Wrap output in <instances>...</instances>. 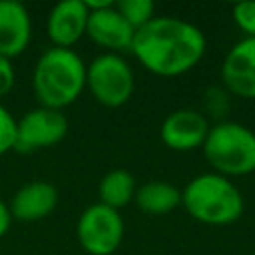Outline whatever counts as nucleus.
I'll list each match as a JSON object with an SVG mask.
<instances>
[{
  "instance_id": "11",
  "label": "nucleus",
  "mask_w": 255,
  "mask_h": 255,
  "mask_svg": "<svg viewBox=\"0 0 255 255\" xmlns=\"http://www.w3.org/2000/svg\"><path fill=\"white\" fill-rule=\"evenodd\" d=\"M90 10L86 8L84 0H62L58 2L46 22L48 38L52 40L54 48H70L86 36Z\"/></svg>"
},
{
  "instance_id": "21",
  "label": "nucleus",
  "mask_w": 255,
  "mask_h": 255,
  "mask_svg": "<svg viewBox=\"0 0 255 255\" xmlns=\"http://www.w3.org/2000/svg\"><path fill=\"white\" fill-rule=\"evenodd\" d=\"M10 223H12V213H10V207L0 199V239L8 233L10 229Z\"/></svg>"
},
{
  "instance_id": "10",
  "label": "nucleus",
  "mask_w": 255,
  "mask_h": 255,
  "mask_svg": "<svg viewBox=\"0 0 255 255\" xmlns=\"http://www.w3.org/2000/svg\"><path fill=\"white\" fill-rule=\"evenodd\" d=\"M86 36L94 44L104 48L106 52L124 54V52H131L135 30L116 10V2H114L106 8H102V10L90 12Z\"/></svg>"
},
{
  "instance_id": "16",
  "label": "nucleus",
  "mask_w": 255,
  "mask_h": 255,
  "mask_svg": "<svg viewBox=\"0 0 255 255\" xmlns=\"http://www.w3.org/2000/svg\"><path fill=\"white\" fill-rule=\"evenodd\" d=\"M116 10L126 18V22L133 30L143 28L155 18V4L151 0H122L116 2Z\"/></svg>"
},
{
  "instance_id": "4",
  "label": "nucleus",
  "mask_w": 255,
  "mask_h": 255,
  "mask_svg": "<svg viewBox=\"0 0 255 255\" xmlns=\"http://www.w3.org/2000/svg\"><path fill=\"white\" fill-rule=\"evenodd\" d=\"M201 149L213 171L223 177L255 171V131L239 122L221 120L211 126Z\"/></svg>"
},
{
  "instance_id": "17",
  "label": "nucleus",
  "mask_w": 255,
  "mask_h": 255,
  "mask_svg": "<svg viewBox=\"0 0 255 255\" xmlns=\"http://www.w3.org/2000/svg\"><path fill=\"white\" fill-rule=\"evenodd\" d=\"M231 16L245 38H255V0L237 2L231 10Z\"/></svg>"
},
{
  "instance_id": "20",
  "label": "nucleus",
  "mask_w": 255,
  "mask_h": 255,
  "mask_svg": "<svg viewBox=\"0 0 255 255\" xmlns=\"http://www.w3.org/2000/svg\"><path fill=\"white\" fill-rule=\"evenodd\" d=\"M14 80H16V72H14L12 60L0 56V98L12 90Z\"/></svg>"
},
{
  "instance_id": "13",
  "label": "nucleus",
  "mask_w": 255,
  "mask_h": 255,
  "mask_svg": "<svg viewBox=\"0 0 255 255\" xmlns=\"http://www.w3.org/2000/svg\"><path fill=\"white\" fill-rule=\"evenodd\" d=\"M58 205V189L48 181H28L24 183L10 201L12 219L18 221H40L48 217Z\"/></svg>"
},
{
  "instance_id": "12",
  "label": "nucleus",
  "mask_w": 255,
  "mask_h": 255,
  "mask_svg": "<svg viewBox=\"0 0 255 255\" xmlns=\"http://www.w3.org/2000/svg\"><path fill=\"white\" fill-rule=\"evenodd\" d=\"M32 38L28 8L18 0H0V56L12 60L20 56Z\"/></svg>"
},
{
  "instance_id": "6",
  "label": "nucleus",
  "mask_w": 255,
  "mask_h": 255,
  "mask_svg": "<svg viewBox=\"0 0 255 255\" xmlns=\"http://www.w3.org/2000/svg\"><path fill=\"white\" fill-rule=\"evenodd\" d=\"M126 233L120 211L98 203L88 205L76 223V237L80 247L90 255H112Z\"/></svg>"
},
{
  "instance_id": "14",
  "label": "nucleus",
  "mask_w": 255,
  "mask_h": 255,
  "mask_svg": "<svg viewBox=\"0 0 255 255\" xmlns=\"http://www.w3.org/2000/svg\"><path fill=\"white\" fill-rule=\"evenodd\" d=\"M133 203L149 215H165L181 205V189L169 181H147L137 185Z\"/></svg>"
},
{
  "instance_id": "1",
  "label": "nucleus",
  "mask_w": 255,
  "mask_h": 255,
  "mask_svg": "<svg viewBox=\"0 0 255 255\" xmlns=\"http://www.w3.org/2000/svg\"><path fill=\"white\" fill-rule=\"evenodd\" d=\"M205 34L191 22L175 16H155L135 30L131 54L151 74L173 78L195 68L205 56Z\"/></svg>"
},
{
  "instance_id": "18",
  "label": "nucleus",
  "mask_w": 255,
  "mask_h": 255,
  "mask_svg": "<svg viewBox=\"0 0 255 255\" xmlns=\"http://www.w3.org/2000/svg\"><path fill=\"white\" fill-rule=\"evenodd\" d=\"M229 100L231 94L223 86H211L205 92V110L213 118H223L229 110Z\"/></svg>"
},
{
  "instance_id": "22",
  "label": "nucleus",
  "mask_w": 255,
  "mask_h": 255,
  "mask_svg": "<svg viewBox=\"0 0 255 255\" xmlns=\"http://www.w3.org/2000/svg\"><path fill=\"white\" fill-rule=\"evenodd\" d=\"M253 255H255V253H253Z\"/></svg>"
},
{
  "instance_id": "5",
  "label": "nucleus",
  "mask_w": 255,
  "mask_h": 255,
  "mask_svg": "<svg viewBox=\"0 0 255 255\" xmlns=\"http://www.w3.org/2000/svg\"><path fill=\"white\" fill-rule=\"evenodd\" d=\"M133 70L122 54L104 52L86 66V88L106 108L128 104L133 94Z\"/></svg>"
},
{
  "instance_id": "19",
  "label": "nucleus",
  "mask_w": 255,
  "mask_h": 255,
  "mask_svg": "<svg viewBox=\"0 0 255 255\" xmlns=\"http://www.w3.org/2000/svg\"><path fill=\"white\" fill-rule=\"evenodd\" d=\"M16 145V120L6 106L0 104V155L8 153Z\"/></svg>"
},
{
  "instance_id": "2",
  "label": "nucleus",
  "mask_w": 255,
  "mask_h": 255,
  "mask_svg": "<svg viewBox=\"0 0 255 255\" xmlns=\"http://www.w3.org/2000/svg\"><path fill=\"white\" fill-rule=\"evenodd\" d=\"M32 88L42 108L62 112L84 92L86 64L70 48H48L36 60Z\"/></svg>"
},
{
  "instance_id": "9",
  "label": "nucleus",
  "mask_w": 255,
  "mask_h": 255,
  "mask_svg": "<svg viewBox=\"0 0 255 255\" xmlns=\"http://www.w3.org/2000/svg\"><path fill=\"white\" fill-rule=\"evenodd\" d=\"M209 129L211 126L205 114L183 108V110L171 112L163 120L159 128V137L163 145L173 151H191V149L203 147Z\"/></svg>"
},
{
  "instance_id": "7",
  "label": "nucleus",
  "mask_w": 255,
  "mask_h": 255,
  "mask_svg": "<svg viewBox=\"0 0 255 255\" xmlns=\"http://www.w3.org/2000/svg\"><path fill=\"white\" fill-rule=\"evenodd\" d=\"M68 133V118L60 110L34 108L28 110L16 122V145L18 151H38L58 145Z\"/></svg>"
},
{
  "instance_id": "15",
  "label": "nucleus",
  "mask_w": 255,
  "mask_h": 255,
  "mask_svg": "<svg viewBox=\"0 0 255 255\" xmlns=\"http://www.w3.org/2000/svg\"><path fill=\"white\" fill-rule=\"evenodd\" d=\"M135 189H137L135 179L128 169H112L102 177L98 185L100 203L120 211L129 201H133Z\"/></svg>"
},
{
  "instance_id": "3",
  "label": "nucleus",
  "mask_w": 255,
  "mask_h": 255,
  "mask_svg": "<svg viewBox=\"0 0 255 255\" xmlns=\"http://www.w3.org/2000/svg\"><path fill=\"white\" fill-rule=\"evenodd\" d=\"M181 205L195 221L223 227L243 215L245 199L229 177L209 171L195 175L181 189Z\"/></svg>"
},
{
  "instance_id": "8",
  "label": "nucleus",
  "mask_w": 255,
  "mask_h": 255,
  "mask_svg": "<svg viewBox=\"0 0 255 255\" xmlns=\"http://www.w3.org/2000/svg\"><path fill=\"white\" fill-rule=\"evenodd\" d=\"M221 86L237 98L255 100V38L235 42L221 62Z\"/></svg>"
}]
</instances>
